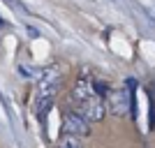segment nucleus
Instances as JSON below:
<instances>
[{
	"mask_svg": "<svg viewBox=\"0 0 155 148\" xmlns=\"http://www.w3.org/2000/svg\"><path fill=\"white\" fill-rule=\"evenodd\" d=\"M60 84H63V74L58 70H44L37 79V95H35V104H37V111H39V118H44L46 109L53 104V97L56 93L60 90Z\"/></svg>",
	"mask_w": 155,
	"mask_h": 148,
	"instance_id": "f257e3e1",
	"label": "nucleus"
},
{
	"mask_svg": "<svg viewBox=\"0 0 155 148\" xmlns=\"http://www.w3.org/2000/svg\"><path fill=\"white\" fill-rule=\"evenodd\" d=\"M63 132L72 136H88L91 134V123L86 120L79 111H65L63 113Z\"/></svg>",
	"mask_w": 155,
	"mask_h": 148,
	"instance_id": "f03ea898",
	"label": "nucleus"
},
{
	"mask_svg": "<svg viewBox=\"0 0 155 148\" xmlns=\"http://www.w3.org/2000/svg\"><path fill=\"white\" fill-rule=\"evenodd\" d=\"M77 111H79V113H81L88 123H97V120H102V118L107 116V104H104V100H102L100 95H95V97H91L88 102L79 104Z\"/></svg>",
	"mask_w": 155,
	"mask_h": 148,
	"instance_id": "7ed1b4c3",
	"label": "nucleus"
},
{
	"mask_svg": "<svg viewBox=\"0 0 155 148\" xmlns=\"http://www.w3.org/2000/svg\"><path fill=\"white\" fill-rule=\"evenodd\" d=\"M97 95V90H95V84H93L91 79H86V77H81V79H77V84H74V88H72V100H74V104H84V102H88L91 97H95Z\"/></svg>",
	"mask_w": 155,
	"mask_h": 148,
	"instance_id": "20e7f679",
	"label": "nucleus"
},
{
	"mask_svg": "<svg viewBox=\"0 0 155 148\" xmlns=\"http://www.w3.org/2000/svg\"><path fill=\"white\" fill-rule=\"evenodd\" d=\"M107 111H111L114 116H125L127 113V90H109Z\"/></svg>",
	"mask_w": 155,
	"mask_h": 148,
	"instance_id": "39448f33",
	"label": "nucleus"
},
{
	"mask_svg": "<svg viewBox=\"0 0 155 148\" xmlns=\"http://www.w3.org/2000/svg\"><path fill=\"white\" fill-rule=\"evenodd\" d=\"M56 148H84V143L79 141V136H72V134H65L63 139H60L58 143H56Z\"/></svg>",
	"mask_w": 155,
	"mask_h": 148,
	"instance_id": "423d86ee",
	"label": "nucleus"
},
{
	"mask_svg": "<svg viewBox=\"0 0 155 148\" xmlns=\"http://www.w3.org/2000/svg\"><path fill=\"white\" fill-rule=\"evenodd\" d=\"M2 26H5V21H2V19H0V28H2Z\"/></svg>",
	"mask_w": 155,
	"mask_h": 148,
	"instance_id": "0eeeda50",
	"label": "nucleus"
}]
</instances>
